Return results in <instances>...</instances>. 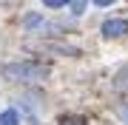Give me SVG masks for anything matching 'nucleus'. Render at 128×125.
Returning <instances> with one entry per match:
<instances>
[{
    "mask_svg": "<svg viewBox=\"0 0 128 125\" xmlns=\"http://www.w3.org/2000/svg\"><path fill=\"white\" fill-rule=\"evenodd\" d=\"M3 74L6 80H14V83H32V80H43L48 74V68L46 65H40V63H9V65H3Z\"/></svg>",
    "mask_w": 128,
    "mask_h": 125,
    "instance_id": "f257e3e1",
    "label": "nucleus"
},
{
    "mask_svg": "<svg viewBox=\"0 0 128 125\" xmlns=\"http://www.w3.org/2000/svg\"><path fill=\"white\" fill-rule=\"evenodd\" d=\"M102 34L105 37H122V34H128V20H105Z\"/></svg>",
    "mask_w": 128,
    "mask_h": 125,
    "instance_id": "f03ea898",
    "label": "nucleus"
},
{
    "mask_svg": "<svg viewBox=\"0 0 128 125\" xmlns=\"http://www.w3.org/2000/svg\"><path fill=\"white\" fill-rule=\"evenodd\" d=\"M17 122H20V114L14 111V108H9V111L0 114V125H17Z\"/></svg>",
    "mask_w": 128,
    "mask_h": 125,
    "instance_id": "7ed1b4c3",
    "label": "nucleus"
},
{
    "mask_svg": "<svg viewBox=\"0 0 128 125\" xmlns=\"http://www.w3.org/2000/svg\"><path fill=\"white\" fill-rule=\"evenodd\" d=\"M60 125H88L82 117H74V114H66V117H60Z\"/></svg>",
    "mask_w": 128,
    "mask_h": 125,
    "instance_id": "20e7f679",
    "label": "nucleus"
},
{
    "mask_svg": "<svg viewBox=\"0 0 128 125\" xmlns=\"http://www.w3.org/2000/svg\"><path fill=\"white\" fill-rule=\"evenodd\" d=\"M23 23H26L28 28H34V26H40V17H37V14H28V17L23 20Z\"/></svg>",
    "mask_w": 128,
    "mask_h": 125,
    "instance_id": "39448f33",
    "label": "nucleus"
},
{
    "mask_svg": "<svg viewBox=\"0 0 128 125\" xmlns=\"http://www.w3.org/2000/svg\"><path fill=\"white\" fill-rule=\"evenodd\" d=\"M68 9H71L74 14H82V9H86V3H82V0H77V3H68Z\"/></svg>",
    "mask_w": 128,
    "mask_h": 125,
    "instance_id": "423d86ee",
    "label": "nucleus"
},
{
    "mask_svg": "<svg viewBox=\"0 0 128 125\" xmlns=\"http://www.w3.org/2000/svg\"><path fill=\"white\" fill-rule=\"evenodd\" d=\"M117 114H120V120H122V125H128V105H120Z\"/></svg>",
    "mask_w": 128,
    "mask_h": 125,
    "instance_id": "0eeeda50",
    "label": "nucleus"
},
{
    "mask_svg": "<svg viewBox=\"0 0 128 125\" xmlns=\"http://www.w3.org/2000/svg\"><path fill=\"white\" fill-rule=\"evenodd\" d=\"M43 6H46V9H63V0H46V3H43Z\"/></svg>",
    "mask_w": 128,
    "mask_h": 125,
    "instance_id": "6e6552de",
    "label": "nucleus"
}]
</instances>
